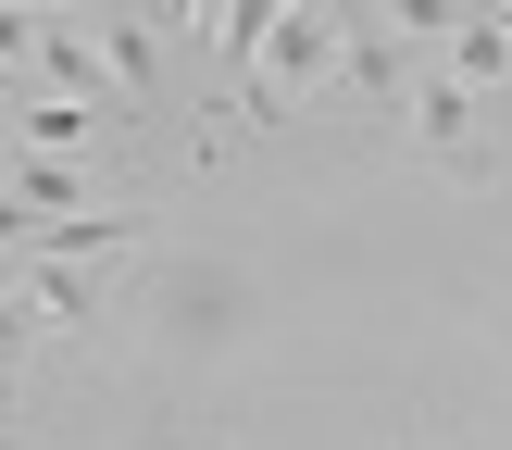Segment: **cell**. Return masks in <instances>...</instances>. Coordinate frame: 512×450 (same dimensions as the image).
<instances>
[{"mask_svg":"<svg viewBox=\"0 0 512 450\" xmlns=\"http://www.w3.org/2000/svg\"><path fill=\"white\" fill-rule=\"evenodd\" d=\"M338 50H350V25H338V13H275V75L238 100V113H250V125H288V88H313Z\"/></svg>","mask_w":512,"mask_h":450,"instance_id":"6da1fadb","label":"cell"},{"mask_svg":"<svg viewBox=\"0 0 512 450\" xmlns=\"http://www.w3.org/2000/svg\"><path fill=\"white\" fill-rule=\"evenodd\" d=\"M88 50H100V75L125 88V113L163 100V13H88Z\"/></svg>","mask_w":512,"mask_h":450,"instance_id":"7a4b0ae2","label":"cell"},{"mask_svg":"<svg viewBox=\"0 0 512 450\" xmlns=\"http://www.w3.org/2000/svg\"><path fill=\"white\" fill-rule=\"evenodd\" d=\"M200 38H213L225 100H250V63H263V38H275V0H225V13H200Z\"/></svg>","mask_w":512,"mask_h":450,"instance_id":"3957f363","label":"cell"},{"mask_svg":"<svg viewBox=\"0 0 512 450\" xmlns=\"http://www.w3.org/2000/svg\"><path fill=\"white\" fill-rule=\"evenodd\" d=\"M400 113L425 125V150H438L450 175H488V150H475V100L450 88V75H438V88H413V100H400Z\"/></svg>","mask_w":512,"mask_h":450,"instance_id":"277c9868","label":"cell"},{"mask_svg":"<svg viewBox=\"0 0 512 450\" xmlns=\"http://www.w3.org/2000/svg\"><path fill=\"white\" fill-rule=\"evenodd\" d=\"M450 63H463V75H512V38H500V25H463V38H450Z\"/></svg>","mask_w":512,"mask_h":450,"instance_id":"5b68a950","label":"cell"},{"mask_svg":"<svg viewBox=\"0 0 512 450\" xmlns=\"http://www.w3.org/2000/svg\"><path fill=\"white\" fill-rule=\"evenodd\" d=\"M138 450H175V438H138Z\"/></svg>","mask_w":512,"mask_h":450,"instance_id":"8992f818","label":"cell"}]
</instances>
